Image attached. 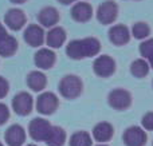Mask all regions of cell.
Returning a JSON list of instances; mask_svg holds the SVG:
<instances>
[{
	"instance_id": "1",
	"label": "cell",
	"mask_w": 153,
	"mask_h": 146,
	"mask_svg": "<svg viewBox=\"0 0 153 146\" xmlns=\"http://www.w3.org/2000/svg\"><path fill=\"white\" fill-rule=\"evenodd\" d=\"M101 43L95 38H85V39L73 40L67 44L66 54L71 59H85L94 56L100 52Z\"/></svg>"
},
{
	"instance_id": "2",
	"label": "cell",
	"mask_w": 153,
	"mask_h": 146,
	"mask_svg": "<svg viewBox=\"0 0 153 146\" xmlns=\"http://www.w3.org/2000/svg\"><path fill=\"white\" fill-rule=\"evenodd\" d=\"M59 91L62 97L67 99H74L82 93V82L75 75H66L59 83Z\"/></svg>"
},
{
	"instance_id": "3",
	"label": "cell",
	"mask_w": 153,
	"mask_h": 146,
	"mask_svg": "<svg viewBox=\"0 0 153 146\" xmlns=\"http://www.w3.org/2000/svg\"><path fill=\"white\" fill-rule=\"evenodd\" d=\"M51 128L53 125L48 121L43 119V118H34L28 125V133L34 141H46Z\"/></svg>"
},
{
	"instance_id": "4",
	"label": "cell",
	"mask_w": 153,
	"mask_h": 146,
	"mask_svg": "<svg viewBox=\"0 0 153 146\" xmlns=\"http://www.w3.org/2000/svg\"><path fill=\"white\" fill-rule=\"evenodd\" d=\"M58 107V98L54 93H43L36 99V110L43 115H50Z\"/></svg>"
},
{
	"instance_id": "5",
	"label": "cell",
	"mask_w": 153,
	"mask_h": 146,
	"mask_svg": "<svg viewBox=\"0 0 153 146\" xmlns=\"http://www.w3.org/2000/svg\"><path fill=\"white\" fill-rule=\"evenodd\" d=\"M32 106H34V101H32V97L28 93H22L16 94L12 99V109L13 111L18 115H28L32 110Z\"/></svg>"
},
{
	"instance_id": "6",
	"label": "cell",
	"mask_w": 153,
	"mask_h": 146,
	"mask_svg": "<svg viewBox=\"0 0 153 146\" xmlns=\"http://www.w3.org/2000/svg\"><path fill=\"white\" fill-rule=\"evenodd\" d=\"M109 105L116 110H126L132 105V97L126 90L117 88V90L110 91L109 94Z\"/></svg>"
},
{
	"instance_id": "7",
	"label": "cell",
	"mask_w": 153,
	"mask_h": 146,
	"mask_svg": "<svg viewBox=\"0 0 153 146\" xmlns=\"http://www.w3.org/2000/svg\"><path fill=\"white\" fill-rule=\"evenodd\" d=\"M122 139L126 146H144L146 144V134L138 126H130L124 131Z\"/></svg>"
},
{
	"instance_id": "8",
	"label": "cell",
	"mask_w": 153,
	"mask_h": 146,
	"mask_svg": "<svg viewBox=\"0 0 153 146\" xmlns=\"http://www.w3.org/2000/svg\"><path fill=\"white\" fill-rule=\"evenodd\" d=\"M117 13H118L117 4L111 0H108L98 7L97 18L102 24H110L117 19Z\"/></svg>"
},
{
	"instance_id": "9",
	"label": "cell",
	"mask_w": 153,
	"mask_h": 146,
	"mask_svg": "<svg viewBox=\"0 0 153 146\" xmlns=\"http://www.w3.org/2000/svg\"><path fill=\"white\" fill-rule=\"evenodd\" d=\"M4 23L12 31H19L26 24V15L19 8H11L4 15Z\"/></svg>"
},
{
	"instance_id": "10",
	"label": "cell",
	"mask_w": 153,
	"mask_h": 146,
	"mask_svg": "<svg viewBox=\"0 0 153 146\" xmlns=\"http://www.w3.org/2000/svg\"><path fill=\"white\" fill-rule=\"evenodd\" d=\"M94 72L98 75V77H102V78H108L110 77L111 74L114 72L116 70V63L114 60L108 55H102V56H98L94 62Z\"/></svg>"
},
{
	"instance_id": "11",
	"label": "cell",
	"mask_w": 153,
	"mask_h": 146,
	"mask_svg": "<svg viewBox=\"0 0 153 146\" xmlns=\"http://www.w3.org/2000/svg\"><path fill=\"white\" fill-rule=\"evenodd\" d=\"M4 139L8 146H22L26 141V131L20 125H12L5 130Z\"/></svg>"
},
{
	"instance_id": "12",
	"label": "cell",
	"mask_w": 153,
	"mask_h": 146,
	"mask_svg": "<svg viewBox=\"0 0 153 146\" xmlns=\"http://www.w3.org/2000/svg\"><path fill=\"white\" fill-rule=\"evenodd\" d=\"M24 40L31 47H39V46H42L43 42H45L43 28L39 27L38 24H30L26 28V31H24Z\"/></svg>"
},
{
	"instance_id": "13",
	"label": "cell",
	"mask_w": 153,
	"mask_h": 146,
	"mask_svg": "<svg viewBox=\"0 0 153 146\" xmlns=\"http://www.w3.org/2000/svg\"><path fill=\"white\" fill-rule=\"evenodd\" d=\"M109 39H110L111 43L117 46H124L129 42L130 39V34L128 27L122 26V24H118V26H114L109 29Z\"/></svg>"
},
{
	"instance_id": "14",
	"label": "cell",
	"mask_w": 153,
	"mask_h": 146,
	"mask_svg": "<svg viewBox=\"0 0 153 146\" xmlns=\"http://www.w3.org/2000/svg\"><path fill=\"white\" fill-rule=\"evenodd\" d=\"M35 64L42 70H48L54 66L55 63V54L48 48H40L36 54H35Z\"/></svg>"
},
{
	"instance_id": "15",
	"label": "cell",
	"mask_w": 153,
	"mask_h": 146,
	"mask_svg": "<svg viewBox=\"0 0 153 146\" xmlns=\"http://www.w3.org/2000/svg\"><path fill=\"white\" fill-rule=\"evenodd\" d=\"M93 15V8L87 3H76L74 7L71 8V16L73 19L79 23H85V21L90 20Z\"/></svg>"
},
{
	"instance_id": "16",
	"label": "cell",
	"mask_w": 153,
	"mask_h": 146,
	"mask_svg": "<svg viewBox=\"0 0 153 146\" xmlns=\"http://www.w3.org/2000/svg\"><path fill=\"white\" fill-rule=\"evenodd\" d=\"M38 20L45 27H53L54 24L58 23L59 13L54 7H45L38 13Z\"/></svg>"
},
{
	"instance_id": "17",
	"label": "cell",
	"mask_w": 153,
	"mask_h": 146,
	"mask_svg": "<svg viewBox=\"0 0 153 146\" xmlns=\"http://www.w3.org/2000/svg\"><path fill=\"white\" fill-rule=\"evenodd\" d=\"M66 40V32L62 27H54L48 31L47 38H46V42L50 47L53 48H59Z\"/></svg>"
},
{
	"instance_id": "18",
	"label": "cell",
	"mask_w": 153,
	"mask_h": 146,
	"mask_svg": "<svg viewBox=\"0 0 153 146\" xmlns=\"http://www.w3.org/2000/svg\"><path fill=\"white\" fill-rule=\"evenodd\" d=\"M113 126L108 122H101L95 125L94 130H93V137L97 139L98 142H108L109 139L113 137Z\"/></svg>"
},
{
	"instance_id": "19",
	"label": "cell",
	"mask_w": 153,
	"mask_h": 146,
	"mask_svg": "<svg viewBox=\"0 0 153 146\" xmlns=\"http://www.w3.org/2000/svg\"><path fill=\"white\" fill-rule=\"evenodd\" d=\"M18 50V40L11 35H5L4 38L0 39V56H12Z\"/></svg>"
},
{
	"instance_id": "20",
	"label": "cell",
	"mask_w": 153,
	"mask_h": 146,
	"mask_svg": "<svg viewBox=\"0 0 153 146\" xmlns=\"http://www.w3.org/2000/svg\"><path fill=\"white\" fill-rule=\"evenodd\" d=\"M46 83H47L46 75L40 71H31L27 77V85L34 91H42L46 87Z\"/></svg>"
},
{
	"instance_id": "21",
	"label": "cell",
	"mask_w": 153,
	"mask_h": 146,
	"mask_svg": "<svg viewBox=\"0 0 153 146\" xmlns=\"http://www.w3.org/2000/svg\"><path fill=\"white\" fill-rule=\"evenodd\" d=\"M65 141H66L65 130L62 128H59V126H53L45 142L48 146H63Z\"/></svg>"
},
{
	"instance_id": "22",
	"label": "cell",
	"mask_w": 153,
	"mask_h": 146,
	"mask_svg": "<svg viewBox=\"0 0 153 146\" xmlns=\"http://www.w3.org/2000/svg\"><path fill=\"white\" fill-rule=\"evenodd\" d=\"M70 146H91V137L86 131L74 133L70 138Z\"/></svg>"
},
{
	"instance_id": "23",
	"label": "cell",
	"mask_w": 153,
	"mask_h": 146,
	"mask_svg": "<svg viewBox=\"0 0 153 146\" xmlns=\"http://www.w3.org/2000/svg\"><path fill=\"white\" fill-rule=\"evenodd\" d=\"M130 72L137 78H143V77H145V75H148L149 66L144 59H137V60H134L132 63V66H130Z\"/></svg>"
},
{
	"instance_id": "24",
	"label": "cell",
	"mask_w": 153,
	"mask_h": 146,
	"mask_svg": "<svg viewBox=\"0 0 153 146\" xmlns=\"http://www.w3.org/2000/svg\"><path fill=\"white\" fill-rule=\"evenodd\" d=\"M132 34L134 35V38H137V39H145V38H148L149 34H151V28H149V26L146 23L138 21V23L133 24Z\"/></svg>"
},
{
	"instance_id": "25",
	"label": "cell",
	"mask_w": 153,
	"mask_h": 146,
	"mask_svg": "<svg viewBox=\"0 0 153 146\" xmlns=\"http://www.w3.org/2000/svg\"><path fill=\"white\" fill-rule=\"evenodd\" d=\"M140 52L144 58H146L151 62V66L153 69V39H148L140 44Z\"/></svg>"
},
{
	"instance_id": "26",
	"label": "cell",
	"mask_w": 153,
	"mask_h": 146,
	"mask_svg": "<svg viewBox=\"0 0 153 146\" xmlns=\"http://www.w3.org/2000/svg\"><path fill=\"white\" fill-rule=\"evenodd\" d=\"M8 118H10V110H8L7 105L0 102V126L4 125L8 121Z\"/></svg>"
},
{
	"instance_id": "27",
	"label": "cell",
	"mask_w": 153,
	"mask_h": 146,
	"mask_svg": "<svg viewBox=\"0 0 153 146\" xmlns=\"http://www.w3.org/2000/svg\"><path fill=\"white\" fill-rule=\"evenodd\" d=\"M143 126L146 130H153V113H148L143 117Z\"/></svg>"
},
{
	"instance_id": "28",
	"label": "cell",
	"mask_w": 153,
	"mask_h": 146,
	"mask_svg": "<svg viewBox=\"0 0 153 146\" xmlns=\"http://www.w3.org/2000/svg\"><path fill=\"white\" fill-rule=\"evenodd\" d=\"M8 90H10V85H8L7 79H4L3 77H0V99L4 98L8 94Z\"/></svg>"
},
{
	"instance_id": "29",
	"label": "cell",
	"mask_w": 153,
	"mask_h": 146,
	"mask_svg": "<svg viewBox=\"0 0 153 146\" xmlns=\"http://www.w3.org/2000/svg\"><path fill=\"white\" fill-rule=\"evenodd\" d=\"M5 35H7V31H5L4 26H3V24L0 23V39H1V38H4Z\"/></svg>"
},
{
	"instance_id": "30",
	"label": "cell",
	"mask_w": 153,
	"mask_h": 146,
	"mask_svg": "<svg viewBox=\"0 0 153 146\" xmlns=\"http://www.w3.org/2000/svg\"><path fill=\"white\" fill-rule=\"evenodd\" d=\"M58 1H59V3H62V4H65V5H66V4H70V3H74L75 0H58Z\"/></svg>"
},
{
	"instance_id": "31",
	"label": "cell",
	"mask_w": 153,
	"mask_h": 146,
	"mask_svg": "<svg viewBox=\"0 0 153 146\" xmlns=\"http://www.w3.org/2000/svg\"><path fill=\"white\" fill-rule=\"evenodd\" d=\"M10 1L15 3V4H23V3H26L27 0H10Z\"/></svg>"
},
{
	"instance_id": "32",
	"label": "cell",
	"mask_w": 153,
	"mask_h": 146,
	"mask_svg": "<svg viewBox=\"0 0 153 146\" xmlns=\"http://www.w3.org/2000/svg\"><path fill=\"white\" fill-rule=\"evenodd\" d=\"M27 146H36V145H27Z\"/></svg>"
},
{
	"instance_id": "33",
	"label": "cell",
	"mask_w": 153,
	"mask_h": 146,
	"mask_svg": "<svg viewBox=\"0 0 153 146\" xmlns=\"http://www.w3.org/2000/svg\"><path fill=\"white\" fill-rule=\"evenodd\" d=\"M98 146H106V145H103V144H102V145H98Z\"/></svg>"
},
{
	"instance_id": "34",
	"label": "cell",
	"mask_w": 153,
	"mask_h": 146,
	"mask_svg": "<svg viewBox=\"0 0 153 146\" xmlns=\"http://www.w3.org/2000/svg\"><path fill=\"white\" fill-rule=\"evenodd\" d=\"M0 146H3V144H1V142H0Z\"/></svg>"
}]
</instances>
